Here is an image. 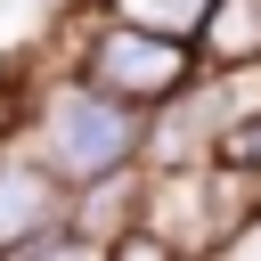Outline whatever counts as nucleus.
<instances>
[{"label": "nucleus", "mask_w": 261, "mask_h": 261, "mask_svg": "<svg viewBox=\"0 0 261 261\" xmlns=\"http://www.w3.org/2000/svg\"><path fill=\"white\" fill-rule=\"evenodd\" d=\"M130 147H139V106L106 98L98 82H73V90H57L41 106V163L65 188H90L98 171L130 163Z\"/></svg>", "instance_id": "f257e3e1"}, {"label": "nucleus", "mask_w": 261, "mask_h": 261, "mask_svg": "<svg viewBox=\"0 0 261 261\" xmlns=\"http://www.w3.org/2000/svg\"><path fill=\"white\" fill-rule=\"evenodd\" d=\"M188 65H196L188 33H155V24L114 16V24L90 41L82 82H98V90H106V98H122V106H163V98L188 82Z\"/></svg>", "instance_id": "f03ea898"}, {"label": "nucleus", "mask_w": 261, "mask_h": 261, "mask_svg": "<svg viewBox=\"0 0 261 261\" xmlns=\"http://www.w3.org/2000/svg\"><path fill=\"white\" fill-rule=\"evenodd\" d=\"M220 114H228V82H204V90L179 82V90L163 98V122L147 130V139H155V163L179 171L196 147H212V139H220Z\"/></svg>", "instance_id": "7ed1b4c3"}, {"label": "nucleus", "mask_w": 261, "mask_h": 261, "mask_svg": "<svg viewBox=\"0 0 261 261\" xmlns=\"http://www.w3.org/2000/svg\"><path fill=\"white\" fill-rule=\"evenodd\" d=\"M49 220H65V179L49 163H0V253H16Z\"/></svg>", "instance_id": "20e7f679"}, {"label": "nucleus", "mask_w": 261, "mask_h": 261, "mask_svg": "<svg viewBox=\"0 0 261 261\" xmlns=\"http://www.w3.org/2000/svg\"><path fill=\"white\" fill-rule=\"evenodd\" d=\"M196 41H204L220 65L261 57V0H212V8H204V24H196Z\"/></svg>", "instance_id": "39448f33"}, {"label": "nucleus", "mask_w": 261, "mask_h": 261, "mask_svg": "<svg viewBox=\"0 0 261 261\" xmlns=\"http://www.w3.org/2000/svg\"><path fill=\"white\" fill-rule=\"evenodd\" d=\"M106 8L130 16V24H155V33H196L212 0H106Z\"/></svg>", "instance_id": "423d86ee"}, {"label": "nucleus", "mask_w": 261, "mask_h": 261, "mask_svg": "<svg viewBox=\"0 0 261 261\" xmlns=\"http://www.w3.org/2000/svg\"><path fill=\"white\" fill-rule=\"evenodd\" d=\"M212 147H220V163H237V171L261 179V122H237V130H220Z\"/></svg>", "instance_id": "0eeeda50"}]
</instances>
